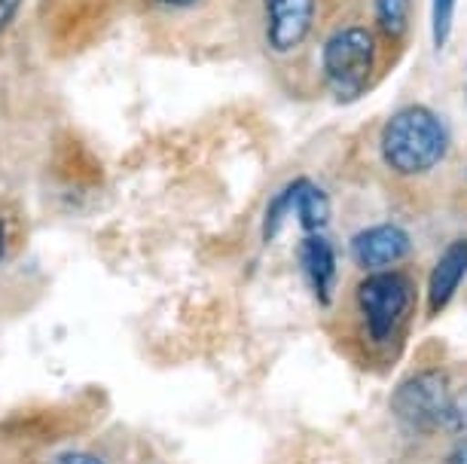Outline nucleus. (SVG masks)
<instances>
[{
  "mask_svg": "<svg viewBox=\"0 0 467 464\" xmlns=\"http://www.w3.org/2000/svg\"><path fill=\"white\" fill-rule=\"evenodd\" d=\"M294 187V205H290V214L296 217L299 226H303L306 235L324 232L330 226V214H333V202H330V192L315 183L312 178L299 174V178L290 180Z\"/></svg>",
  "mask_w": 467,
  "mask_h": 464,
  "instance_id": "9",
  "label": "nucleus"
},
{
  "mask_svg": "<svg viewBox=\"0 0 467 464\" xmlns=\"http://www.w3.org/2000/svg\"><path fill=\"white\" fill-rule=\"evenodd\" d=\"M467 431V382L455 385L452 407H449V428L446 434H464Z\"/></svg>",
  "mask_w": 467,
  "mask_h": 464,
  "instance_id": "13",
  "label": "nucleus"
},
{
  "mask_svg": "<svg viewBox=\"0 0 467 464\" xmlns=\"http://www.w3.org/2000/svg\"><path fill=\"white\" fill-rule=\"evenodd\" d=\"M440 464H467V437H458V440L446 449Z\"/></svg>",
  "mask_w": 467,
  "mask_h": 464,
  "instance_id": "17",
  "label": "nucleus"
},
{
  "mask_svg": "<svg viewBox=\"0 0 467 464\" xmlns=\"http://www.w3.org/2000/svg\"><path fill=\"white\" fill-rule=\"evenodd\" d=\"M464 104H467V61H464Z\"/></svg>",
  "mask_w": 467,
  "mask_h": 464,
  "instance_id": "18",
  "label": "nucleus"
},
{
  "mask_svg": "<svg viewBox=\"0 0 467 464\" xmlns=\"http://www.w3.org/2000/svg\"><path fill=\"white\" fill-rule=\"evenodd\" d=\"M467 278V239L449 242L428 275V314H440L455 300Z\"/></svg>",
  "mask_w": 467,
  "mask_h": 464,
  "instance_id": "8",
  "label": "nucleus"
},
{
  "mask_svg": "<svg viewBox=\"0 0 467 464\" xmlns=\"http://www.w3.org/2000/svg\"><path fill=\"white\" fill-rule=\"evenodd\" d=\"M49 464H113V461L104 452L89 449V446H70V449H61L52 455Z\"/></svg>",
  "mask_w": 467,
  "mask_h": 464,
  "instance_id": "12",
  "label": "nucleus"
},
{
  "mask_svg": "<svg viewBox=\"0 0 467 464\" xmlns=\"http://www.w3.org/2000/svg\"><path fill=\"white\" fill-rule=\"evenodd\" d=\"M318 0H260V40L272 58H290L318 28Z\"/></svg>",
  "mask_w": 467,
  "mask_h": 464,
  "instance_id": "5",
  "label": "nucleus"
},
{
  "mask_svg": "<svg viewBox=\"0 0 467 464\" xmlns=\"http://www.w3.org/2000/svg\"><path fill=\"white\" fill-rule=\"evenodd\" d=\"M13 248H16V221L6 208H0V263L10 260Z\"/></svg>",
  "mask_w": 467,
  "mask_h": 464,
  "instance_id": "15",
  "label": "nucleus"
},
{
  "mask_svg": "<svg viewBox=\"0 0 467 464\" xmlns=\"http://www.w3.org/2000/svg\"><path fill=\"white\" fill-rule=\"evenodd\" d=\"M452 131L431 104H403L379 129V160L398 178H425L446 162Z\"/></svg>",
  "mask_w": 467,
  "mask_h": 464,
  "instance_id": "1",
  "label": "nucleus"
},
{
  "mask_svg": "<svg viewBox=\"0 0 467 464\" xmlns=\"http://www.w3.org/2000/svg\"><path fill=\"white\" fill-rule=\"evenodd\" d=\"M455 382L449 370L431 366L407 376L398 388L391 391V416L403 431L410 434H446L449 428V407H452Z\"/></svg>",
  "mask_w": 467,
  "mask_h": 464,
  "instance_id": "4",
  "label": "nucleus"
},
{
  "mask_svg": "<svg viewBox=\"0 0 467 464\" xmlns=\"http://www.w3.org/2000/svg\"><path fill=\"white\" fill-rule=\"evenodd\" d=\"M22 6H25V0H0V40L16 28V22H19V15H22Z\"/></svg>",
  "mask_w": 467,
  "mask_h": 464,
  "instance_id": "16",
  "label": "nucleus"
},
{
  "mask_svg": "<svg viewBox=\"0 0 467 464\" xmlns=\"http://www.w3.org/2000/svg\"><path fill=\"white\" fill-rule=\"evenodd\" d=\"M369 13H373V31L379 37V46H388L391 52L407 46L416 0H369Z\"/></svg>",
  "mask_w": 467,
  "mask_h": 464,
  "instance_id": "10",
  "label": "nucleus"
},
{
  "mask_svg": "<svg viewBox=\"0 0 467 464\" xmlns=\"http://www.w3.org/2000/svg\"><path fill=\"white\" fill-rule=\"evenodd\" d=\"M202 4H208V0H147L150 13L156 15H187L199 10Z\"/></svg>",
  "mask_w": 467,
  "mask_h": 464,
  "instance_id": "14",
  "label": "nucleus"
},
{
  "mask_svg": "<svg viewBox=\"0 0 467 464\" xmlns=\"http://www.w3.org/2000/svg\"><path fill=\"white\" fill-rule=\"evenodd\" d=\"M416 303V284L400 269H382V273H367L355 287V305L360 330L373 345L391 343L400 324Z\"/></svg>",
  "mask_w": 467,
  "mask_h": 464,
  "instance_id": "3",
  "label": "nucleus"
},
{
  "mask_svg": "<svg viewBox=\"0 0 467 464\" xmlns=\"http://www.w3.org/2000/svg\"><path fill=\"white\" fill-rule=\"evenodd\" d=\"M379 37L373 25L342 22L321 40L318 71L327 95L337 104H355L369 92L379 74Z\"/></svg>",
  "mask_w": 467,
  "mask_h": 464,
  "instance_id": "2",
  "label": "nucleus"
},
{
  "mask_svg": "<svg viewBox=\"0 0 467 464\" xmlns=\"http://www.w3.org/2000/svg\"><path fill=\"white\" fill-rule=\"evenodd\" d=\"M351 263L364 273L394 269L412 253V235L400 223H369L348 242Z\"/></svg>",
  "mask_w": 467,
  "mask_h": 464,
  "instance_id": "6",
  "label": "nucleus"
},
{
  "mask_svg": "<svg viewBox=\"0 0 467 464\" xmlns=\"http://www.w3.org/2000/svg\"><path fill=\"white\" fill-rule=\"evenodd\" d=\"M455 10L458 0H431V43H434L437 52L446 49L449 37H452Z\"/></svg>",
  "mask_w": 467,
  "mask_h": 464,
  "instance_id": "11",
  "label": "nucleus"
},
{
  "mask_svg": "<svg viewBox=\"0 0 467 464\" xmlns=\"http://www.w3.org/2000/svg\"><path fill=\"white\" fill-rule=\"evenodd\" d=\"M299 269H303V278L315 296V303L321 309H330L337 278H339V260H337V248H333L327 235L324 232L303 235V242H299Z\"/></svg>",
  "mask_w": 467,
  "mask_h": 464,
  "instance_id": "7",
  "label": "nucleus"
}]
</instances>
